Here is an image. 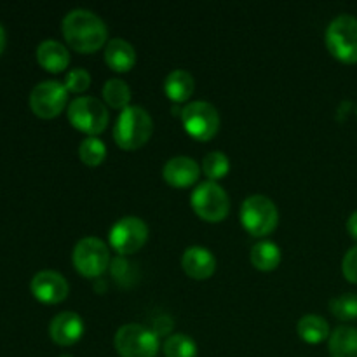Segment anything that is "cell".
Listing matches in <instances>:
<instances>
[{"label":"cell","mask_w":357,"mask_h":357,"mask_svg":"<svg viewBox=\"0 0 357 357\" xmlns=\"http://www.w3.org/2000/svg\"><path fill=\"white\" fill-rule=\"evenodd\" d=\"M37 61L42 68L51 73H59L68 66L70 54L68 49L58 40H44L37 47Z\"/></svg>","instance_id":"17"},{"label":"cell","mask_w":357,"mask_h":357,"mask_svg":"<svg viewBox=\"0 0 357 357\" xmlns=\"http://www.w3.org/2000/svg\"><path fill=\"white\" fill-rule=\"evenodd\" d=\"M105 61L114 72H129L136 63V51L124 38H112L105 47Z\"/></svg>","instance_id":"16"},{"label":"cell","mask_w":357,"mask_h":357,"mask_svg":"<svg viewBox=\"0 0 357 357\" xmlns=\"http://www.w3.org/2000/svg\"><path fill=\"white\" fill-rule=\"evenodd\" d=\"M59 357H72V356H68V354H63V356H59Z\"/></svg>","instance_id":"31"},{"label":"cell","mask_w":357,"mask_h":357,"mask_svg":"<svg viewBox=\"0 0 357 357\" xmlns=\"http://www.w3.org/2000/svg\"><path fill=\"white\" fill-rule=\"evenodd\" d=\"M181 267L185 274L197 281L209 279L216 271V258L209 250L202 246H190L181 257Z\"/></svg>","instance_id":"15"},{"label":"cell","mask_w":357,"mask_h":357,"mask_svg":"<svg viewBox=\"0 0 357 357\" xmlns=\"http://www.w3.org/2000/svg\"><path fill=\"white\" fill-rule=\"evenodd\" d=\"M68 103V91L58 80H45L37 84L30 94V108L37 117L54 119L65 110Z\"/></svg>","instance_id":"10"},{"label":"cell","mask_w":357,"mask_h":357,"mask_svg":"<svg viewBox=\"0 0 357 357\" xmlns=\"http://www.w3.org/2000/svg\"><path fill=\"white\" fill-rule=\"evenodd\" d=\"M49 335L54 344L68 347L77 344L84 335V321L75 312H61L49 324Z\"/></svg>","instance_id":"14"},{"label":"cell","mask_w":357,"mask_h":357,"mask_svg":"<svg viewBox=\"0 0 357 357\" xmlns=\"http://www.w3.org/2000/svg\"><path fill=\"white\" fill-rule=\"evenodd\" d=\"M330 310L340 321L357 319V295L347 293V295L337 296L330 302Z\"/></svg>","instance_id":"26"},{"label":"cell","mask_w":357,"mask_h":357,"mask_svg":"<svg viewBox=\"0 0 357 357\" xmlns=\"http://www.w3.org/2000/svg\"><path fill=\"white\" fill-rule=\"evenodd\" d=\"M326 45L342 63H357V17L340 14L326 30Z\"/></svg>","instance_id":"5"},{"label":"cell","mask_w":357,"mask_h":357,"mask_svg":"<svg viewBox=\"0 0 357 357\" xmlns=\"http://www.w3.org/2000/svg\"><path fill=\"white\" fill-rule=\"evenodd\" d=\"M347 230L352 237L357 241V211L352 213L347 220Z\"/></svg>","instance_id":"29"},{"label":"cell","mask_w":357,"mask_h":357,"mask_svg":"<svg viewBox=\"0 0 357 357\" xmlns=\"http://www.w3.org/2000/svg\"><path fill=\"white\" fill-rule=\"evenodd\" d=\"M79 157L86 166L96 167L107 157V146L96 136H89V138L84 139L79 146Z\"/></svg>","instance_id":"24"},{"label":"cell","mask_w":357,"mask_h":357,"mask_svg":"<svg viewBox=\"0 0 357 357\" xmlns=\"http://www.w3.org/2000/svg\"><path fill=\"white\" fill-rule=\"evenodd\" d=\"M3 49H6V30H3V26L0 24V54H2Z\"/></svg>","instance_id":"30"},{"label":"cell","mask_w":357,"mask_h":357,"mask_svg":"<svg viewBox=\"0 0 357 357\" xmlns=\"http://www.w3.org/2000/svg\"><path fill=\"white\" fill-rule=\"evenodd\" d=\"M190 204L195 215L206 222L218 223L227 218L230 211V199L225 188L220 187L216 181H202L194 188Z\"/></svg>","instance_id":"4"},{"label":"cell","mask_w":357,"mask_h":357,"mask_svg":"<svg viewBox=\"0 0 357 357\" xmlns=\"http://www.w3.org/2000/svg\"><path fill=\"white\" fill-rule=\"evenodd\" d=\"M229 169L230 160L223 152H211L202 160V171L209 178V181H216L220 178L227 176Z\"/></svg>","instance_id":"25"},{"label":"cell","mask_w":357,"mask_h":357,"mask_svg":"<svg viewBox=\"0 0 357 357\" xmlns=\"http://www.w3.org/2000/svg\"><path fill=\"white\" fill-rule=\"evenodd\" d=\"M162 176L171 187L187 188L197 183L199 176H201V167L190 157H173L164 166Z\"/></svg>","instance_id":"13"},{"label":"cell","mask_w":357,"mask_h":357,"mask_svg":"<svg viewBox=\"0 0 357 357\" xmlns=\"http://www.w3.org/2000/svg\"><path fill=\"white\" fill-rule=\"evenodd\" d=\"M342 272H344L345 279H347L349 282L357 284V246L351 248V250L345 253L344 261H342Z\"/></svg>","instance_id":"28"},{"label":"cell","mask_w":357,"mask_h":357,"mask_svg":"<svg viewBox=\"0 0 357 357\" xmlns=\"http://www.w3.org/2000/svg\"><path fill=\"white\" fill-rule=\"evenodd\" d=\"M195 80L187 70H173L164 80V93L173 103H183L194 94Z\"/></svg>","instance_id":"18"},{"label":"cell","mask_w":357,"mask_h":357,"mask_svg":"<svg viewBox=\"0 0 357 357\" xmlns=\"http://www.w3.org/2000/svg\"><path fill=\"white\" fill-rule=\"evenodd\" d=\"M162 349L166 357H197V344L183 333L169 335Z\"/></svg>","instance_id":"23"},{"label":"cell","mask_w":357,"mask_h":357,"mask_svg":"<svg viewBox=\"0 0 357 357\" xmlns=\"http://www.w3.org/2000/svg\"><path fill=\"white\" fill-rule=\"evenodd\" d=\"M68 121L86 135H100L108 126V110L96 98L80 96L68 105Z\"/></svg>","instance_id":"7"},{"label":"cell","mask_w":357,"mask_h":357,"mask_svg":"<svg viewBox=\"0 0 357 357\" xmlns=\"http://www.w3.org/2000/svg\"><path fill=\"white\" fill-rule=\"evenodd\" d=\"M30 289L35 298L42 303H61L68 296L70 286L61 274L54 271H42L33 275L30 282Z\"/></svg>","instance_id":"12"},{"label":"cell","mask_w":357,"mask_h":357,"mask_svg":"<svg viewBox=\"0 0 357 357\" xmlns=\"http://www.w3.org/2000/svg\"><path fill=\"white\" fill-rule=\"evenodd\" d=\"M185 131L199 142H209L220 129V114L208 101H194L181 110Z\"/></svg>","instance_id":"8"},{"label":"cell","mask_w":357,"mask_h":357,"mask_svg":"<svg viewBox=\"0 0 357 357\" xmlns=\"http://www.w3.org/2000/svg\"><path fill=\"white\" fill-rule=\"evenodd\" d=\"M73 265L84 278H100L110 265L108 246L98 237H84L73 250Z\"/></svg>","instance_id":"9"},{"label":"cell","mask_w":357,"mask_h":357,"mask_svg":"<svg viewBox=\"0 0 357 357\" xmlns=\"http://www.w3.org/2000/svg\"><path fill=\"white\" fill-rule=\"evenodd\" d=\"M115 349L121 357H155L159 335L142 324H126L115 333Z\"/></svg>","instance_id":"6"},{"label":"cell","mask_w":357,"mask_h":357,"mask_svg":"<svg viewBox=\"0 0 357 357\" xmlns=\"http://www.w3.org/2000/svg\"><path fill=\"white\" fill-rule=\"evenodd\" d=\"M91 84V75L87 70L84 68H75L66 75L65 87L70 93H84V91L89 87Z\"/></svg>","instance_id":"27"},{"label":"cell","mask_w":357,"mask_h":357,"mask_svg":"<svg viewBox=\"0 0 357 357\" xmlns=\"http://www.w3.org/2000/svg\"><path fill=\"white\" fill-rule=\"evenodd\" d=\"M241 223L253 237H265L278 227L279 211L265 195H250L241 206Z\"/></svg>","instance_id":"3"},{"label":"cell","mask_w":357,"mask_h":357,"mask_svg":"<svg viewBox=\"0 0 357 357\" xmlns=\"http://www.w3.org/2000/svg\"><path fill=\"white\" fill-rule=\"evenodd\" d=\"M331 357H357V328L338 326L330 335Z\"/></svg>","instance_id":"20"},{"label":"cell","mask_w":357,"mask_h":357,"mask_svg":"<svg viewBox=\"0 0 357 357\" xmlns=\"http://www.w3.org/2000/svg\"><path fill=\"white\" fill-rule=\"evenodd\" d=\"M110 246L119 255H132L145 246L149 239V227L142 218L126 216L110 229Z\"/></svg>","instance_id":"11"},{"label":"cell","mask_w":357,"mask_h":357,"mask_svg":"<svg viewBox=\"0 0 357 357\" xmlns=\"http://www.w3.org/2000/svg\"><path fill=\"white\" fill-rule=\"evenodd\" d=\"M153 132V121L143 107L124 108L114 126V139L122 150L142 149Z\"/></svg>","instance_id":"2"},{"label":"cell","mask_w":357,"mask_h":357,"mask_svg":"<svg viewBox=\"0 0 357 357\" xmlns=\"http://www.w3.org/2000/svg\"><path fill=\"white\" fill-rule=\"evenodd\" d=\"M103 98L112 108L124 110V108L129 107V101H131V89H129L124 80L110 79L107 80L103 87Z\"/></svg>","instance_id":"22"},{"label":"cell","mask_w":357,"mask_h":357,"mask_svg":"<svg viewBox=\"0 0 357 357\" xmlns=\"http://www.w3.org/2000/svg\"><path fill=\"white\" fill-rule=\"evenodd\" d=\"M250 260L255 268L261 272L275 271L281 264V250L272 241H260L251 248Z\"/></svg>","instance_id":"19"},{"label":"cell","mask_w":357,"mask_h":357,"mask_svg":"<svg viewBox=\"0 0 357 357\" xmlns=\"http://www.w3.org/2000/svg\"><path fill=\"white\" fill-rule=\"evenodd\" d=\"M298 330L300 338L303 342L310 345H316L324 342L326 338H330V324L326 323V319L321 316H314V314H309V316H303L302 319L298 321Z\"/></svg>","instance_id":"21"},{"label":"cell","mask_w":357,"mask_h":357,"mask_svg":"<svg viewBox=\"0 0 357 357\" xmlns=\"http://www.w3.org/2000/svg\"><path fill=\"white\" fill-rule=\"evenodd\" d=\"M61 30L70 47L79 52H94L108 42L107 24L93 10H70L63 20Z\"/></svg>","instance_id":"1"}]
</instances>
